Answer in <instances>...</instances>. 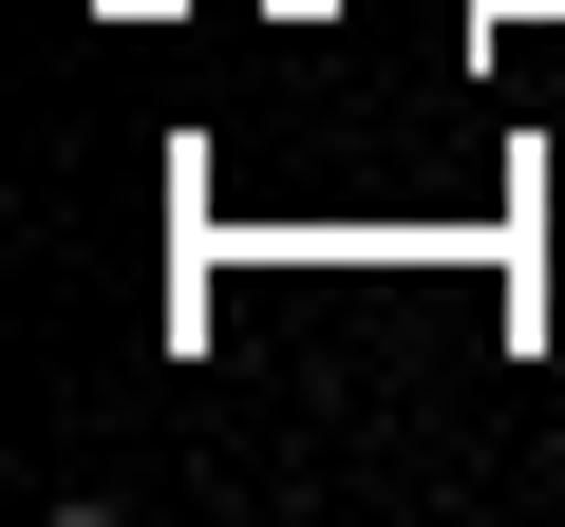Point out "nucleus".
Wrapping results in <instances>:
<instances>
[]
</instances>
